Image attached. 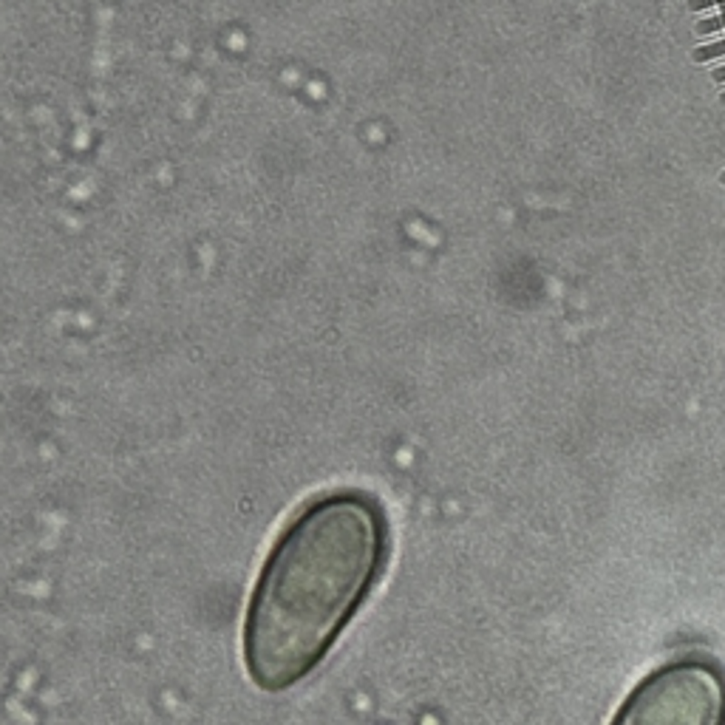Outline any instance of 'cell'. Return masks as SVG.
<instances>
[{"label": "cell", "mask_w": 725, "mask_h": 725, "mask_svg": "<svg viewBox=\"0 0 725 725\" xmlns=\"http://www.w3.org/2000/svg\"><path fill=\"white\" fill-rule=\"evenodd\" d=\"M717 4H725V0H689V6H691L694 12L706 9V6H717Z\"/></svg>", "instance_id": "4"}, {"label": "cell", "mask_w": 725, "mask_h": 725, "mask_svg": "<svg viewBox=\"0 0 725 725\" xmlns=\"http://www.w3.org/2000/svg\"><path fill=\"white\" fill-rule=\"evenodd\" d=\"M720 100H722V105H725V91H722V97H720Z\"/></svg>", "instance_id": "6"}, {"label": "cell", "mask_w": 725, "mask_h": 725, "mask_svg": "<svg viewBox=\"0 0 725 725\" xmlns=\"http://www.w3.org/2000/svg\"><path fill=\"white\" fill-rule=\"evenodd\" d=\"M720 181H722V184H725V173H722V176H720Z\"/></svg>", "instance_id": "7"}, {"label": "cell", "mask_w": 725, "mask_h": 725, "mask_svg": "<svg viewBox=\"0 0 725 725\" xmlns=\"http://www.w3.org/2000/svg\"><path fill=\"white\" fill-rule=\"evenodd\" d=\"M725 54V40L722 43H711V45H700L694 52V60L697 63H706V60H714V57H722Z\"/></svg>", "instance_id": "2"}, {"label": "cell", "mask_w": 725, "mask_h": 725, "mask_svg": "<svg viewBox=\"0 0 725 725\" xmlns=\"http://www.w3.org/2000/svg\"><path fill=\"white\" fill-rule=\"evenodd\" d=\"M383 527L363 496L315 502L272 550L252 595L244 654L264 689L300 681L329 649L377 573Z\"/></svg>", "instance_id": "1"}, {"label": "cell", "mask_w": 725, "mask_h": 725, "mask_svg": "<svg viewBox=\"0 0 725 725\" xmlns=\"http://www.w3.org/2000/svg\"><path fill=\"white\" fill-rule=\"evenodd\" d=\"M714 80L717 83H725V65L722 68H714Z\"/></svg>", "instance_id": "5"}, {"label": "cell", "mask_w": 725, "mask_h": 725, "mask_svg": "<svg viewBox=\"0 0 725 725\" xmlns=\"http://www.w3.org/2000/svg\"><path fill=\"white\" fill-rule=\"evenodd\" d=\"M717 29H725V12L722 15H717V17H709V20H703L697 26V32L700 34H711V32H717Z\"/></svg>", "instance_id": "3"}]
</instances>
